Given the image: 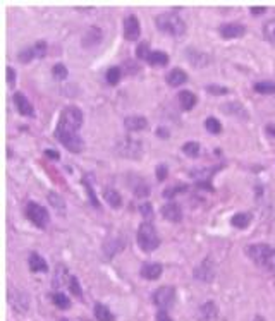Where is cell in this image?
<instances>
[{
    "mask_svg": "<svg viewBox=\"0 0 275 321\" xmlns=\"http://www.w3.org/2000/svg\"><path fill=\"white\" fill-rule=\"evenodd\" d=\"M244 252L258 268L275 275V247L268 244H251L244 249Z\"/></svg>",
    "mask_w": 275,
    "mask_h": 321,
    "instance_id": "obj_1",
    "label": "cell"
},
{
    "mask_svg": "<svg viewBox=\"0 0 275 321\" xmlns=\"http://www.w3.org/2000/svg\"><path fill=\"white\" fill-rule=\"evenodd\" d=\"M155 24L162 33H165V35H171L174 38H181L186 33V23H184V19L179 16V12L177 11L162 12V14H158L155 18Z\"/></svg>",
    "mask_w": 275,
    "mask_h": 321,
    "instance_id": "obj_2",
    "label": "cell"
},
{
    "mask_svg": "<svg viewBox=\"0 0 275 321\" xmlns=\"http://www.w3.org/2000/svg\"><path fill=\"white\" fill-rule=\"evenodd\" d=\"M84 121V115L78 106L71 105L66 106L62 110L61 117H59V124H57V129L55 131H61V132H78L81 129Z\"/></svg>",
    "mask_w": 275,
    "mask_h": 321,
    "instance_id": "obj_3",
    "label": "cell"
},
{
    "mask_svg": "<svg viewBox=\"0 0 275 321\" xmlns=\"http://www.w3.org/2000/svg\"><path fill=\"white\" fill-rule=\"evenodd\" d=\"M138 244L145 252H151L158 249L160 246V235L156 232L155 225L150 222H143L138 227Z\"/></svg>",
    "mask_w": 275,
    "mask_h": 321,
    "instance_id": "obj_4",
    "label": "cell"
},
{
    "mask_svg": "<svg viewBox=\"0 0 275 321\" xmlns=\"http://www.w3.org/2000/svg\"><path fill=\"white\" fill-rule=\"evenodd\" d=\"M114 151L122 158H131V160H138L143 156V143L133 138H122L116 143Z\"/></svg>",
    "mask_w": 275,
    "mask_h": 321,
    "instance_id": "obj_5",
    "label": "cell"
},
{
    "mask_svg": "<svg viewBox=\"0 0 275 321\" xmlns=\"http://www.w3.org/2000/svg\"><path fill=\"white\" fill-rule=\"evenodd\" d=\"M26 217L29 218L33 225H36L38 229H46L50 224V215H48V209L41 204L35 203V201H29L26 204Z\"/></svg>",
    "mask_w": 275,
    "mask_h": 321,
    "instance_id": "obj_6",
    "label": "cell"
},
{
    "mask_svg": "<svg viewBox=\"0 0 275 321\" xmlns=\"http://www.w3.org/2000/svg\"><path fill=\"white\" fill-rule=\"evenodd\" d=\"M151 301L160 311H167L171 309L176 304V289L171 285H165L156 289L153 294H151Z\"/></svg>",
    "mask_w": 275,
    "mask_h": 321,
    "instance_id": "obj_7",
    "label": "cell"
},
{
    "mask_svg": "<svg viewBox=\"0 0 275 321\" xmlns=\"http://www.w3.org/2000/svg\"><path fill=\"white\" fill-rule=\"evenodd\" d=\"M55 138L64 144V148L69 149L71 153H81L84 148V141L78 132H61L55 131Z\"/></svg>",
    "mask_w": 275,
    "mask_h": 321,
    "instance_id": "obj_8",
    "label": "cell"
},
{
    "mask_svg": "<svg viewBox=\"0 0 275 321\" xmlns=\"http://www.w3.org/2000/svg\"><path fill=\"white\" fill-rule=\"evenodd\" d=\"M215 275H217V266L210 258L203 259V263L198 264L193 272V277L196 278L198 282H203V284H210V282L215 280Z\"/></svg>",
    "mask_w": 275,
    "mask_h": 321,
    "instance_id": "obj_9",
    "label": "cell"
},
{
    "mask_svg": "<svg viewBox=\"0 0 275 321\" xmlns=\"http://www.w3.org/2000/svg\"><path fill=\"white\" fill-rule=\"evenodd\" d=\"M46 54V43L45 41H36L35 45L28 46V48H23L18 54V61L23 64H29L35 59H43Z\"/></svg>",
    "mask_w": 275,
    "mask_h": 321,
    "instance_id": "obj_10",
    "label": "cell"
},
{
    "mask_svg": "<svg viewBox=\"0 0 275 321\" xmlns=\"http://www.w3.org/2000/svg\"><path fill=\"white\" fill-rule=\"evenodd\" d=\"M141 35V26H139V19L134 14L128 16L124 19V38L129 41H136Z\"/></svg>",
    "mask_w": 275,
    "mask_h": 321,
    "instance_id": "obj_11",
    "label": "cell"
},
{
    "mask_svg": "<svg viewBox=\"0 0 275 321\" xmlns=\"http://www.w3.org/2000/svg\"><path fill=\"white\" fill-rule=\"evenodd\" d=\"M218 31H220V35H222V38H226V40H234V38L244 36L246 26L241 23H226L220 26Z\"/></svg>",
    "mask_w": 275,
    "mask_h": 321,
    "instance_id": "obj_12",
    "label": "cell"
},
{
    "mask_svg": "<svg viewBox=\"0 0 275 321\" xmlns=\"http://www.w3.org/2000/svg\"><path fill=\"white\" fill-rule=\"evenodd\" d=\"M9 302L12 304L16 311L26 312L29 307V295L23 290H11L9 292Z\"/></svg>",
    "mask_w": 275,
    "mask_h": 321,
    "instance_id": "obj_13",
    "label": "cell"
},
{
    "mask_svg": "<svg viewBox=\"0 0 275 321\" xmlns=\"http://www.w3.org/2000/svg\"><path fill=\"white\" fill-rule=\"evenodd\" d=\"M186 59H188L193 67H198V69L206 67L211 62L210 55H206L205 52H200V50L196 48H186Z\"/></svg>",
    "mask_w": 275,
    "mask_h": 321,
    "instance_id": "obj_14",
    "label": "cell"
},
{
    "mask_svg": "<svg viewBox=\"0 0 275 321\" xmlns=\"http://www.w3.org/2000/svg\"><path fill=\"white\" fill-rule=\"evenodd\" d=\"M128 246V241L124 237H116L107 244H103V254L107 259H112L116 254H119L121 251H124V247Z\"/></svg>",
    "mask_w": 275,
    "mask_h": 321,
    "instance_id": "obj_15",
    "label": "cell"
},
{
    "mask_svg": "<svg viewBox=\"0 0 275 321\" xmlns=\"http://www.w3.org/2000/svg\"><path fill=\"white\" fill-rule=\"evenodd\" d=\"M69 278H71V273L69 270H67L66 264H57L55 266V273H53V278H52V285L53 289H62V287H67L69 284Z\"/></svg>",
    "mask_w": 275,
    "mask_h": 321,
    "instance_id": "obj_16",
    "label": "cell"
},
{
    "mask_svg": "<svg viewBox=\"0 0 275 321\" xmlns=\"http://www.w3.org/2000/svg\"><path fill=\"white\" fill-rule=\"evenodd\" d=\"M162 215L165 220L179 224V222L183 220V209H181V206L176 203V201H171V203H167L162 206Z\"/></svg>",
    "mask_w": 275,
    "mask_h": 321,
    "instance_id": "obj_17",
    "label": "cell"
},
{
    "mask_svg": "<svg viewBox=\"0 0 275 321\" xmlns=\"http://www.w3.org/2000/svg\"><path fill=\"white\" fill-rule=\"evenodd\" d=\"M14 103L21 115H24V117H35V109H33V105L29 103V100L23 93L19 91L14 93Z\"/></svg>",
    "mask_w": 275,
    "mask_h": 321,
    "instance_id": "obj_18",
    "label": "cell"
},
{
    "mask_svg": "<svg viewBox=\"0 0 275 321\" xmlns=\"http://www.w3.org/2000/svg\"><path fill=\"white\" fill-rule=\"evenodd\" d=\"M139 273L146 280H158L163 273V266L160 263H145L139 270Z\"/></svg>",
    "mask_w": 275,
    "mask_h": 321,
    "instance_id": "obj_19",
    "label": "cell"
},
{
    "mask_svg": "<svg viewBox=\"0 0 275 321\" xmlns=\"http://www.w3.org/2000/svg\"><path fill=\"white\" fill-rule=\"evenodd\" d=\"M198 318L200 321H215L218 318V309H217V304L213 301L205 302L198 311Z\"/></svg>",
    "mask_w": 275,
    "mask_h": 321,
    "instance_id": "obj_20",
    "label": "cell"
},
{
    "mask_svg": "<svg viewBox=\"0 0 275 321\" xmlns=\"http://www.w3.org/2000/svg\"><path fill=\"white\" fill-rule=\"evenodd\" d=\"M28 264H29V270H31L33 273H46L48 272V263H46V261L35 251L29 252Z\"/></svg>",
    "mask_w": 275,
    "mask_h": 321,
    "instance_id": "obj_21",
    "label": "cell"
},
{
    "mask_svg": "<svg viewBox=\"0 0 275 321\" xmlns=\"http://www.w3.org/2000/svg\"><path fill=\"white\" fill-rule=\"evenodd\" d=\"M148 121L143 115H129V117L124 119V127L129 132H136V131H143L146 129Z\"/></svg>",
    "mask_w": 275,
    "mask_h": 321,
    "instance_id": "obj_22",
    "label": "cell"
},
{
    "mask_svg": "<svg viewBox=\"0 0 275 321\" xmlns=\"http://www.w3.org/2000/svg\"><path fill=\"white\" fill-rule=\"evenodd\" d=\"M188 83V74H186V71L183 69H172L171 72L167 74V84L172 88H179L183 86V84Z\"/></svg>",
    "mask_w": 275,
    "mask_h": 321,
    "instance_id": "obj_23",
    "label": "cell"
},
{
    "mask_svg": "<svg viewBox=\"0 0 275 321\" xmlns=\"http://www.w3.org/2000/svg\"><path fill=\"white\" fill-rule=\"evenodd\" d=\"M100 41H101V29L96 26H91L83 38V46L91 48V46H95L96 43H100Z\"/></svg>",
    "mask_w": 275,
    "mask_h": 321,
    "instance_id": "obj_24",
    "label": "cell"
},
{
    "mask_svg": "<svg viewBox=\"0 0 275 321\" xmlns=\"http://www.w3.org/2000/svg\"><path fill=\"white\" fill-rule=\"evenodd\" d=\"M222 110L226 114H229V115H236V117H239V119H248L249 115L246 112V109H244L243 105L239 103V101H231V103H226L222 106Z\"/></svg>",
    "mask_w": 275,
    "mask_h": 321,
    "instance_id": "obj_25",
    "label": "cell"
},
{
    "mask_svg": "<svg viewBox=\"0 0 275 321\" xmlns=\"http://www.w3.org/2000/svg\"><path fill=\"white\" fill-rule=\"evenodd\" d=\"M169 55L162 52V50H151V54L148 55L146 62L150 64V66H156V67H162V66H167L169 64Z\"/></svg>",
    "mask_w": 275,
    "mask_h": 321,
    "instance_id": "obj_26",
    "label": "cell"
},
{
    "mask_svg": "<svg viewBox=\"0 0 275 321\" xmlns=\"http://www.w3.org/2000/svg\"><path fill=\"white\" fill-rule=\"evenodd\" d=\"M196 101H198L196 95L191 91H188V89H184V91L179 93V103L184 110H193L194 105H196Z\"/></svg>",
    "mask_w": 275,
    "mask_h": 321,
    "instance_id": "obj_27",
    "label": "cell"
},
{
    "mask_svg": "<svg viewBox=\"0 0 275 321\" xmlns=\"http://www.w3.org/2000/svg\"><path fill=\"white\" fill-rule=\"evenodd\" d=\"M103 198H105V201H107V203H108L112 208H121V206H122V198H121V194H119V192H117L116 189H112V187H105Z\"/></svg>",
    "mask_w": 275,
    "mask_h": 321,
    "instance_id": "obj_28",
    "label": "cell"
},
{
    "mask_svg": "<svg viewBox=\"0 0 275 321\" xmlns=\"http://www.w3.org/2000/svg\"><path fill=\"white\" fill-rule=\"evenodd\" d=\"M253 217L251 213H236L234 217L231 218V224L236 227V229H246V227L251 224Z\"/></svg>",
    "mask_w": 275,
    "mask_h": 321,
    "instance_id": "obj_29",
    "label": "cell"
},
{
    "mask_svg": "<svg viewBox=\"0 0 275 321\" xmlns=\"http://www.w3.org/2000/svg\"><path fill=\"white\" fill-rule=\"evenodd\" d=\"M95 318L98 319V321H114L116 318H114V314H112V311L108 309L105 304H101V302H96L95 304Z\"/></svg>",
    "mask_w": 275,
    "mask_h": 321,
    "instance_id": "obj_30",
    "label": "cell"
},
{
    "mask_svg": "<svg viewBox=\"0 0 275 321\" xmlns=\"http://www.w3.org/2000/svg\"><path fill=\"white\" fill-rule=\"evenodd\" d=\"M48 203L55 208V211H57V213H61V215H66L64 198H62L59 192H50V194H48Z\"/></svg>",
    "mask_w": 275,
    "mask_h": 321,
    "instance_id": "obj_31",
    "label": "cell"
},
{
    "mask_svg": "<svg viewBox=\"0 0 275 321\" xmlns=\"http://www.w3.org/2000/svg\"><path fill=\"white\" fill-rule=\"evenodd\" d=\"M131 187H133V192L138 198H146V196L150 194V186H148L143 179H136V182L131 184Z\"/></svg>",
    "mask_w": 275,
    "mask_h": 321,
    "instance_id": "obj_32",
    "label": "cell"
},
{
    "mask_svg": "<svg viewBox=\"0 0 275 321\" xmlns=\"http://www.w3.org/2000/svg\"><path fill=\"white\" fill-rule=\"evenodd\" d=\"M200 151H201V146L196 141H188V143L183 144V153L188 155L189 158H198L200 156Z\"/></svg>",
    "mask_w": 275,
    "mask_h": 321,
    "instance_id": "obj_33",
    "label": "cell"
},
{
    "mask_svg": "<svg viewBox=\"0 0 275 321\" xmlns=\"http://www.w3.org/2000/svg\"><path fill=\"white\" fill-rule=\"evenodd\" d=\"M105 79H107V83L110 86H116V84L121 83L122 79V69L121 67H110L107 71V74H105Z\"/></svg>",
    "mask_w": 275,
    "mask_h": 321,
    "instance_id": "obj_34",
    "label": "cell"
},
{
    "mask_svg": "<svg viewBox=\"0 0 275 321\" xmlns=\"http://www.w3.org/2000/svg\"><path fill=\"white\" fill-rule=\"evenodd\" d=\"M255 91L260 93V95H273L275 83H272V81H261V83H256Z\"/></svg>",
    "mask_w": 275,
    "mask_h": 321,
    "instance_id": "obj_35",
    "label": "cell"
},
{
    "mask_svg": "<svg viewBox=\"0 0 275 321\" xmlns=\"http://www.w3.org/2000/svg\"><path fill=\"white\" fill-rule=\"evenodd\" d=\"M263 36L266 41H270V43L275 45V18L266 21L263 24Z\"/></svg>",
    "mask_w": 275,
    "mask_h": 321,
    "instance_id": "obj_36",
    "label": "cell"
},
{
    "mask_svg": "<svg viewBox=\"0 0 275 321\" xmlns=\"http://www.w3.org/2000/svg\"><path fill=\"white\" fill-rule=\"evenodd\" d=\"M52 301L55 306L59 307V309H67V307L71 306V299L67 297L66 294H62V292H55L52 295Z\"/></svg>",
    "mask_w": 275,
    "mask_h": 321,
    "instance_id": "obj_37",
    "label": "cell"
},
{
    "mask_svg": "<svg viewBox=\"0 0 275 321\" xmlns=\"http://www.w3.org/2000/svg\"><path fill=\"white\" fill-rule=\"evenodd\" d=\"M52 76H53V79H57V81H64V79H67V76H69V71H67V67L64 64L59 62L52 67Z\"/></svg>",
    "mask_w": 275,
    "mask_h": 321,
    "instance_id": "obj_38",
    "label": "cell"
},
{
    "mask_svg": "<svg viewBox=\"0 0 275 321\" xmlns=\"http://www.w3.org/2000/svg\"><path fill=\"white\" fill-rule=\"evenodd\" d=\"M205 127L208 129V132H211V134H220L222 132V124H220L218 119H215V117H208L205 121Z\"/></svg>",
    "mask_w": 275,
    "mask_h": 321,
    "instance_id": "obj_39",
    "label": "cell"
},
{
    "mask_svg": "<svg viewBox=\"0 0 275 321\" xmlns=\"http://www.w3.org/2000/svg\"><path fill=\"white\" fill-rule=\"evenodd\" d=\"M186 191H188V184H177V186L169 187V189L163 191V198L171 199V198H174V196L181 194V192H186Z\"/></svg>",
    "mask_w": 275,
    "mask_h": 321,
    "instance_id": "obj_40",
    "label": "cell"
},
{
    "mask_svg": "<svg viewBox=\"0 0 275 321\" xmlns=\"http://www.w3.org/2000/svg\"><path fill=\"white\" fill-rule=\"evenodd\" d=\"M67 289H69V290H71V294L76 295V297H83V289H81V285H79L78 277L71 275V278H69V284H67Z\"/></svg>",
    "mask_w": 275,
    "mask_h": 321,
    "instance_id": "obj_41",
    "label": "cell"
},
{
    "mask_svg": "<svg viewBox=\"0 0 275 321\" xmlns=\"http://www.w3.org/2000/svg\"><path fill=\"white\" fill-rule=\"evenodd\" d=\"M83 184H84V189H86L88 192V196H90V201H91V204L95 208H98L100 209V203H98V198L95 196V189H93V186L90 184V181H88V177H84L83 179Z\"/></svg>",
    "mask_w": 275,
    "mask_h": 321,
    "instance_id": "obj_42",
    "label": "cell"
},
{
    "mask_svg": "<svg viewBox=\"0 0 275 321\" xmlns=\"http://www.w3.org/2000/svg\"><path fill=\"white\" fill-rule=\"evenodd\" d=\"M205 89L208 93H211V95L215 96H220V95H227L229 93V88L226 86H218V84H208V86H205Z\"/></svg>",
    "mask_w": 275,
    "mask_h": 321,
    "instance_id": "obj_43",
    "label": "cell"
},
{
    "mask_svg": "<svg viewBox=\"0 0 275 321\" xmlns=\"http://www.w3.org/2000/svg\"><path fill=\"white\" fill-rule=\"evenodd\" d=\"M139 213L146 218V222L150 220V218L153 217V206H151V203H141V204H139Z\"/></svg>",
    "mask_w": 275,
    "mask_h": 321,
    "instance_id": "obj_44",
    "label": "cell"
},
{
    "mask_svg": "<svg viewBox=\"0 0 275 321\" xmlns=\"http://www.w3.org/2000/svg\"><path fill=\"white\" fill-rule=\"evenodd\" d=\"M150 54H151V50H150V46H148V43H139L138 45V48H136L138 59H143V61H146L148 55H150Z\"/></svg>",
    "mask_w": 275,
    "mask_h": 321,
    "instance_id": "obj_45",
    "label": "cell"
},
{
    "mask_svg": "<svg viewBox=\"0 0 275 321\" xmlns=\"http://www.w3.org/2000/svg\"><path fill=\"white\" fill-rule=\"evenodd\" d=\"M122 71H124L126 74H136V72L139 71V66H136V62L128 61V62H124V69Z\"/></svg>",
    "mask_w": 275,
    "mask_h": 321,
    "instance_id": "obj_46",
    "label": "cell"
},
{
    "mask_svg": "<svg viewBox=\"0 0 275 321\" xmlns=\"http://www.w3.org/2000/svg\"><path fill=\"white\" fill-rule=\"evenodd\" d=\"M167 174H169L167 165H158V167H156V179H158L160 182L167 179Z\"/></svg>",
    "mask_w": 275,
    "mask_h": 321,
    "instance_id": "obj_47",
    "label": "cell"
},
{
    "mask_svg": "<svg viewBox=\"0 0 275 321\" xmlns=\"http://www.w3.org/2000/svg\"><path fill=\"white\" fill-rule=\"evenodd\" d=\"M7 83H9V86H14L16 83V71L12 67H7Z\"/></svg>",
    "mask_w": 275,
    "mask_h": 321,
    "instance_id": "obj_48",
    "label": "cell"
},
{
    "mask_svg": "<svg viewBox=\"0 0 275 321\" xmlns=\"http://www.w3.org/2000/svg\"><path fill=\"white\" fill-rule=\"evenodd\" d=\"M156 321H174V319L169 316L167 311H158L156 312Z\"/></svg>",
    "mask_w": 275,
    "mask_h": 321,
    "instance_id": "obj_49",
    "label": "cell"
},
{
    "mask_svg": "<svg viewBox=\"0 0 275 321\" xmlns=\"http://www.w3.org/2000/svg\"><path fill=\"white\" fill-rule=\"evenodd\" d=\"M156 136L162 138V139H167L171 134H169V129H165V127H158V129H156Z\"/></svg>",
    "mask_w": 275,
    "mask_h": 321,
    "instance_id": "obj_50",
    "label": "cell"
},
{
    "mask_svg": "<svg viewBox=\"0 0 275 321\" xmlns=\"http://www.w3.org/2000/svg\"><path fill=\"white\" fill-rule=\"evenodd\" d=\"M45 155H46V156H50V158H53V160H59V156H61L57 151H52V149H46Z\"/></svg>",
    "mask_w": 275,
    "mask_h": 321,
    "instance_id": "obj_51",
    "label": "cell"
},
{
    "mask_svg": "<svg viewBox=\"0 0 275 321\" xmlns=\"http://www.w3.org/2000/svg\"><path fill=\"white\" fill-rule=\"evenodd\" d=\"M265 11H266L265 7H251V12H253V14H255V16H258V14H263Z\"/></svg>",
    "mask_w": 275,
    "mask_h": 321,
    "instance_id": "obj_52",
    "label": "cell"
},
{
    "mask_svg": "<svg viewBox=\"0 0 275 321\" xmlns=\"http://www.w3.org/2000/svg\"><path fill=\"white\" fill-rule=\"evenodd\" d=\"M266 132H268L270 136H275V126H268V127H266Z\"/></svg>",
    "mask_w": 275,
    "mask_h": 321,
    "instance_id": "obj_53",
    "label": "cell"
},
{
    "mask_svg": "<svg viewBox=\"0 0 275 321\" xmlns=\"http://www.w3.org/2000/svg\"><path fill=\"white\" fill-rule=\"evenodd\" d=\"M59 321H67V319H66V318H62V319H59Z\"/></svg>",
    "mask_w": 275,
    "mask_h": 321,
    "instance_id": "obj_54",
    "label": "cell"
}]
</instances>
